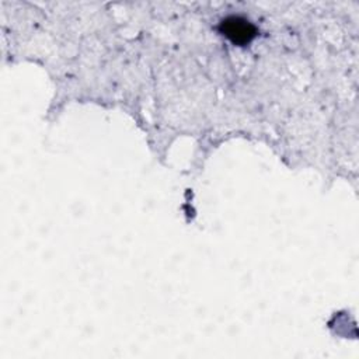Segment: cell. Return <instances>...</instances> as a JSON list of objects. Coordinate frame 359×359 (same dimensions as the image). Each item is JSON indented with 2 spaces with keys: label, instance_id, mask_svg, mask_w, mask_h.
Returning a JSON list of instances; mask_svg holds the SVG:
<instances>
[{
  "label": "cell",
  "instance_id": "cell-1",
  "mask_svg": "<svg viewBox=\"0 0 359 359\" xmlns=\"http://www.w3.org/2000/svg\"><path fill=\"white\" fill-rule=\"evenodd\" d=\"M219 31L234 45H247L257 36L255 25L240 15H230L222 20Z\"/></svg>",
  "mask_w": 359,
  "mask_h": 359
}]
</instances>
